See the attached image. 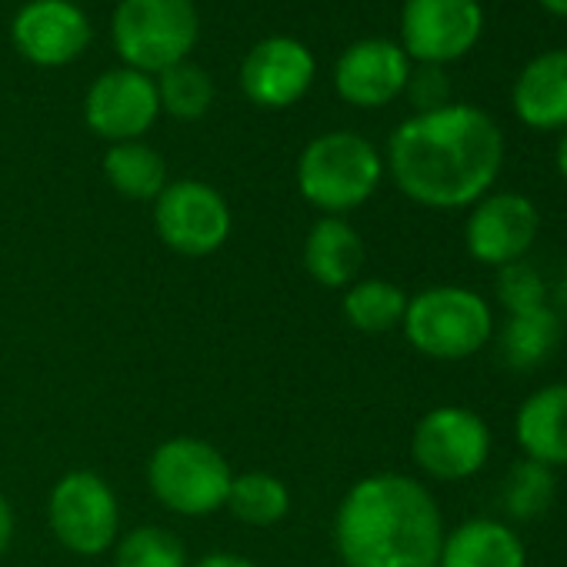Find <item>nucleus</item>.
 Masks as SVG:
<instances>
[{"mask_svg":"<svg viewBox=\"0 0 567 567\" xmlns=\"http://www.w3.org/2000/svg\"><path fill=\"white\" fill-rule=\"evenodd\" d=\"M504 167L501 124L474 107L451 101L441 111L411 114L388 141L384 171L394 187L427 210H461L494 190Z\"/></svg>","mask_w":567,"mask_h":567,"instance_id":"obj_1","label":"nucleus"},{"mask_svg":"<svg viewBox=\"0 0 567 567\" xmlns=\"http://www.w3.org/2000/svg\"><path fill=\"white\" fill-rule=\"evenodd\" d=\"M444 534L431 487L401 471L354 481L334 511V550L344 567H437Z\"/></svg>","mask_w":567,"mask_h":567,"instance_id":"obj_2","label":"nucleus"},{"mask_svg":"<svg viewBox=\"0 0 567 567\" xmlns=\"http://www.w3.org/2000/svg\"><path fill=\"white\" fill-rule=\"evenodd\" d=\"M295 181L315 210L324 217H344L378 194L384 157L364 134L328 131L301 151Z\"/></svg>","mask_w":567,"mask_h":567,"instance_id":"obj_3","label":"nucleus"},{"mask_svg":"<svg viewBox=\"0 0 567 567\" xmlns=\"http://www.w3.org/2000/svg\"><path fill=\"white\" fill-rule=\"evenodd\" d=\"M401 331L421 358L467 361L491 344L494 308L461 284H434L408 298Z\"/></svg>","mask_w":567,"mask_h":567,"instance_id":"obj_4","label":"nucleus"},{"mask_svg":"<svg viewBox=\"0 0 567 567\" xmlns=\"http://www.w3.org/2000/svg\"><path fill=\"white\" fill-rule=\"evenodd\" d=\"M197 34L194 0H121L111 18V41L124 68L151 78L190 61Z\"/></svg>","mask_w":567,"mask_h":567,"instance_id":"obj_5","label":"nucleus"},{"mask_svg":"<svg viewBox=\"0 0 567 567\" xmlns=\"http://www.w3.org/2000/svg\"><path fill=\"white\" fill-rule=\"evenodd\" d=\"M234 471L204 437H167L147 457V487L181 517H207L227 504Z\"/></svg>","mask_w":567,"mask_h":567,"instance_id":"obj_6","label":"nucleus"},{"mask_svg":"<svg viewBox=\"0 0 567 567\" xmlns=\"http://www.w3.org/2000/svg\"><path fill=\"white\" fill-rule=\"evenodd\" d=\"M491 427L487 421L461 404L431 408L411 431V457L417 471L441 484L471 481L484 471L491 457Z\"/></svg>","mask_w":567,"mask_h":567,"instance_id":"obj_7","label":"nucleus"},{"mask_svg":"<svg viewBox=\"0 0 567 567\" xmlns=\"http://www.w3.org/2000/svg\"><path fill=\"white\" fill-rule=\"evenodd\" d=\"M48 524L71 554H107L121 537L117 494L97 471H68L48 494Z\"/></svg>","mask_w":567,"mask_h":567,"instance_id":"obj_8","label":"nucleus"},{"mask_svg":"<svg viewBox=\"0 0 567 567\" xmlns=\"http://www.w3.org/2000/svg\"><path fill=\"white\" fill-rule=\"evenodd\" d=\"M154 230L181 257H210L230 240L234 214L214 184L194 177L167 181L154 200Z\"/></svg>","mask_w":567,"mask_h":567,"instance_id":"obj_9","label":"nucleus"},{"mask_svg":"<svg viewBox=\"0 0 567 567\" xmlns=\"http://www.w3.org/2000/svg\"><path fill=\"white\" fill-rule=\"evenodd\" d=\"M484 34L481 0H404L401 48L411 64L447 68L467 58Z\"/></svg>","mask_w":567,"mask_h":567,"instance_id":"obj_10","label":"nucleus"},{"mask_svg":"<svg viewBox=\"0 0 567 567\" xmlns=\"http://www.w3.org/2000/svg\"><path fill=\"white\" fill-rule=\"evenodd\" d=\"M540 230V214L517 190H491L471 204L464 220V247L484 267H507L527 257Z\"/></svg>","mask_w":567,"mask_h":567,"instance_id":"obj_11","label":"nucleus"},{"mask_svg":"<svg viewBox=\"0 0 567 567\" xmlns=\"http://www.w3.org/2000/svg\"><path fill=\"white\" fill-rule=\"evenodd\" d=\"M315 74H318V61L305 41L274 34L257 41L244 54L237 84L250 104L264 111H284L311 91Z\"/></svg>","mask_w":567,"mask_h":567,"instance_id":"obj_12","label":"nucleus"},{"mask_svg":"<svg viewBox=\"0 0 567 567\" xmlns=\"http://www.w3.org/2000/svg\"><path fill=\"white\" fill-rule=\"evenodd\" d=\"M161 117L157 84L134 68L104 71L84 97V124L107 144L141 141Z\"/></svg>","mask_w":567,"mask_h":567,"instance_id":"obj_13","label":"nucleus"},{"mask_svg":"<svg viewBox=\"0 0 567 567\" xmlns=\"http://www.w3.org/2000/svg\"><path fill=\"white\" fill-rule=\"evenodd\" d=\"M411 58L398 41L364 38L354 41L334 64V91L344 104L378 111L398 101L411 78Z\"/></svg>","mask_w":567,"mask_h":567,"instance_id":"obj_14","label":"nucleus"},{"mask_svg":"<svg viewBox=\"0 0 567 567\" xmlns=\"http://www.w3.org/2000/svg\"><path fill=\"white\" fill-rule=\"evenodd\" d=\"M11 41L38 68H64L91 44V21L71 0H28L14 14Z\"/></svg>","mask_w":567,"mask_h":567,"instance_id":"obj_15","label":"nucleus"},{"mask_svg":"<svg viewBox=\"0 0 567 567\" xmlns=\"http://www.w3.org/2000/svg\"><path fill=\"white\" fill-rule=\"evenodd\" d=\"M514 117L530 131H567V48L530 58L511 87Z\"/></svg>","mask_w":567,"mask_h":567,"instance_id":"obj_16","label":"nucleus"},{"mask_svg":"<svg viewBox=\"0 0 567 567\" xmlns=\"http://www.w3.org/2000/svg\"><path fill=\"white\" fill-rule=\"evenodd\" d=\"M514 441L527 461L567 467V381L530 391L514 414Z\"/></svg>","mask_w":567,"mask_h":567,"instance_id":"obj_17","label":"nucleus"},{"mask_svg":"<svg viewBox=\"0 0 567 567\" xmlns=\"http://www.w3.org/2000/svg\"><path fill=\"white\" fill-rule=\"evenodd\" d=\"M364 237L348 217H318L305 237V270L321 288H351L364 270Z\"/></svg>","mask_w":567,"mask_h":567,"instance_id":"obj_18","label":"nucleus"},{"mask_svg":"<svg viewBox=\"0 0 567 567\" xmlns=\"http://www.w3.org/2000/svg\"><path fill=\"white\" fill-rule=\"evenodd\" d=\"M437 567H527V547L511 524L471 517L444 534Z\"/></svg>","mask_w":567,"mask_h":567,"instance_id":"obj_19","label":"nucleus"},{"mask_svg":"<svg viewBox=\"0 0 567 567\" xmlns=\"http://www.w3.org/2000/svg\"><path fill=\"white\" fill-rule=\"evenodd\" d=\"M408 291L384 277H358L351 288H344L341 315L361 334H391L401 328L408 311Z\"/></svg>","mask_w":567,"mask_h":567,"instance_id":"obj_20","label":"nucleus"},{"mask_svg":"<svg viewBox=\"0 0 567 567\" xmlns=\"http://www.w3.org/2000/svg\"><path fill=\"white\" fill-rule=\"evenodd\" d=\"M104 177L107 184L127 197V200H144L154 204L157 194L167 187V164L164 157L144 144V141H124V144H111L104 154Z\"/></svg>","mask_w":567,"mask_h":567,"instance_id":"obj_21","label":"nucleus"},{"mask_svg":"<svg viewBox=\"0 0 567 567\" xmlns=\"http://www.w3.org/2000/svg\"><path fill=\"white\" fill-rule=\"evenodd\" d=\"M224 507L250 527H274L291 514V487L270 471H244L234 474Z\"/></svg>","mask_w":567,"mask_h":567,"instance_id":"obj_22","label":"nucleus"},{"mask_svg":"<svg viewBox=\"0 0 567 567\" xmlns=\"http://www.w3.org/2000/svg\"><path fill=\"white\" fill-rule=\"evenodd\" d=\"M557 338H560V324L550 305L524 315H507L501 328V354L514 371H530L547 361Z\"/></svg>","mask_w":567,"mask_h":567,"instance_id":"obj_23","label":"nucleus"},{"mask_svg":"<svg viewBox=\"0 0 567 567\" xmlns=\"http://www.w3.org/2000/svg\"><path fill=\"white\" fill-rule=\"evenodd\" d=\"M154 84H157L161 111L171 114L174 121H200L214 104V81L194 61H181L167 68L164 74L154 78Z\"/></svg>","mask_w":567,"mask_h":567,"instance_id":"obj_24","label":"nucleus"},{"mask_svg":"<svg viewBox=\"0 0 567 567\" xmlns=\"http://www.w3.org/2000/svg\"><path fill=\"white\" fill-rule=\"evenodd\" d=\"M111 550H114V567H190L181 537L157 524H144L121 534Z\"/></svg>","mask_w":567,"mask_h":567,"instance_id":"obj_25","label":"nucleus"},{"mask_svg":"<svg viewBox=\"0 0 567 567\" xmlns=\"http://www.w3.org/2000/svg\"><path fill=\"white\" fill-rule=\"evenodd\" d=\"M504 507L517 520H534L554 501V471L534 461H517L504 481Z\"/></svg>","mask_w":567,"mask_h":567,"instance_id":"obj_26","label":"nucleus"},{"mask_svg":"<svg viewBox=\"0 0 567 567\" xmlns=\"http://www.w3.org/2000/svg\"><path fill=\"white\" fill-rule=\"evenodd\" d=\"M494 295H497V305L507 315H524V311L547 308V284L524 260L507 264V267L497 270V277H494Z\"/></svg>","mask_w":567,"mask_h":567,"instance_id":"obj_27","label":"nucleus"},{"mask_svg":"<svg viewBox=\"0 0 567 567\" xmlns=\"http://www.w3.org/2000/svg\"><path fill=\"white\" fill-rule=\"evenodd\" d=\"M404 94L414 104V114L441 111V107L451 104V81H447L444 68L417 64V68H411V78H408Z\"/></svg>","mask_w":567,"mask_h":567,"instance_id":"obj_28","label":"nucleus"},{"mask_svg":"<svg viewBox=\"0 0 567 567\" xmlns=\"http://www.w3.org/2000/svg\"><path fill=\"white\" fill-rule=\"evenodd\" d=\"M190 567H257V564L244 554H234V550H214V554L197 557Z\"/></svg>","mask_w":567,"mask_h":567,"instance_id":"obj_29","label":"nucleus"},{"mask_svg":"<svg viewBox=\"0 0 567 567\" xmlns=\"http://www.w3.org/2000/svg\"><path fill=\"white\" fill-rule=\"evenodd\" d=\"M14 527H18V520H14V507H11V501L0 494V557L8 554V547H11V540H14Z\"/></svg>","mask_w":567,"mask_h":567,"instance_id":"obj_30","label":"nucleus"},{"mask_svg":"<svg viewBox=\"0 0 567 567\" xmlns=\"http://www.w3.org/2000/svg\"><path fill=\"white\" fill-rule=\"evenodd\" d=\"M554 167H557L560 181L567 184V131L560 134V141H557V147H554Z\"/></svg>","mask_w":567,"mask_h":567,"instance_id":"obj_31","label":"nucleus"},{"mask_svg":"<svg viewBox=\"0 0 567 567\" xmlns=\"http://www.w3.org/2000/svg\"><path fill=\"white\" fill-rule=\"evenodd\" d=\"M537 4H540V11H547L550 18L567 21V0H537Z\"/></svg>","mask_w":567,"mask_h":567,"instance_id":"obj_32","label":"nucleus"},{"mask_svg":"<svg viewBox=\"0 0 567 567\" xmlns=\"http://www.w3.org/2000/svg\"><path fill=\"white\" fill-rule=\"evenodd\" d=\"M71 4H78V0H71Z\"/></svg>","mask_w":567,"mask_h":567,"instance_id":"obj_33","label":"nucleus"}]
</instances>
